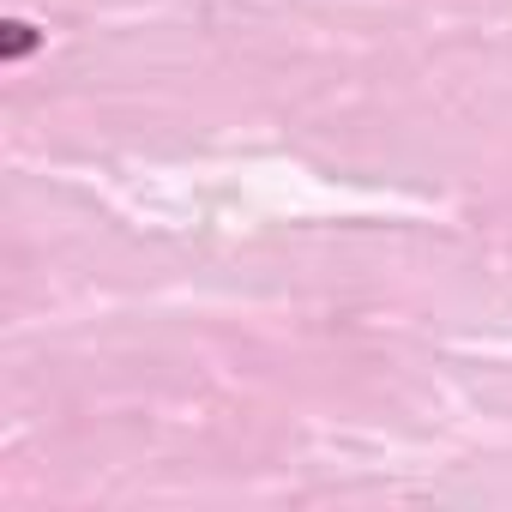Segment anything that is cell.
Returning a JSON list of instances; mask_svg holds the SVG:
<instances>
[{
	"label": "cell",
	"mask_w": 512,
	"mask_h": 512,
	"mask_svg": "<svg viewBox=\"0 0 512 512\" xmlns=\"http://www.w3.org/2000/svg\"><path fill=\"white\" fill-rule=\"evenodd\" d=\"M37 43H43V37H37V25H25V19H13V25H7V43H0V55H7V61L19 67V61H25V55L37 49Z\"/></svg>",
	"instance_id": "6da1fadb"
}]
</instances>
